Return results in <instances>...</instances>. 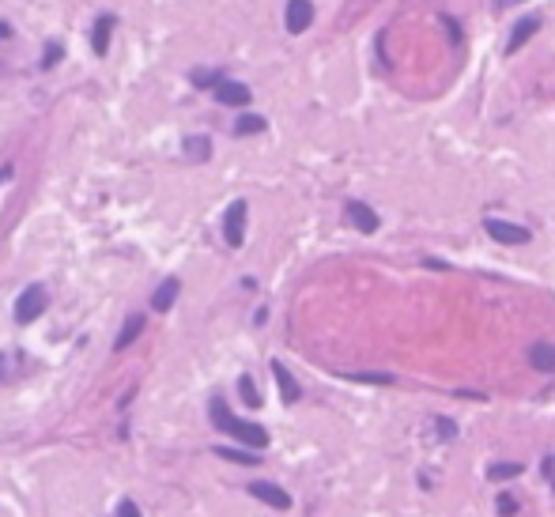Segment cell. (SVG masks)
<instances>
[{"label":"cell","mask_w":555,"mask_h":517,"mask_svg":"<svg viewBox=\"0 0 555 517\" xmlns=\"http://www.w3.org/2000/svg\"><path fill=\"white\" fill-rule=\"evenodd\" d=\"M46 314V287H27L23 295H19V302H16V321L19 325H30L35 317Z\"/></svg>","instance_id":"cell-1"},{"label":"cell","mask_w":555,"mask_h":517,"mask_svg":"<svg viewBox=\"0 0 555 517\" xmlns=\"http://www.w3.org/2000/svg\"><path fill=\"white\" fill-rule=\"evenodd\" d=\"M484 230H487L495 242H503V246H525V242H532L529 227L506 223V219H484Z\"/></svg>","instance_id":"cell-2"},{"label":"cell","mask_w":555,"mask_h":517,"mask_svg":"<svg viewBox=\"0 0 555 517\" xmlns=\"http://www.w3.org/2000/svg\"><path fill=\"white\" fill-rule=\"evenodd\" d=\"M246 201H234L231 208H227V215H223V238H227V246H242L246 242Z\"/></svg>","instance_id":"cell-3"},{"label":"cell","mask_w":555,"mask_h":517,"mask_svg":"<svg viewBox=\"0 0 555 517\" xmlns=\"http://www.w3.org/2000/svg\"><path fill=\"white\" fill-rule=\"evenodd\" d=\"M227 434H234L238 442L249 446V449H265V446H268V431H265V427L246 423V420H238V415H231V423H227Z\"/></svg>","instance_id":"cell-4"},{"label":"cell","mask_w":555,"mask_h":517,"mask_svg":"<svg viewBox=\"0 0 555 517\" xmlns=\"http://www.w3.org/2000/svg\"><path fill=\"white\" fill-rule=\"evenodd\" d=\"M249 494H253V499H261L265 506H272V510H291V494L280 487V483L257 480V483H249Z\"/></svg>","instance_id":"cell-5"},{"label":"cell","mask_w":555,"mask_h":517,"mask_svg":"<svg viewBox=\"0 0 555 517\" xmlns=\"http://www.w3.org/2000/svg\"><path fill=\"white\" fill-rule=\"evenodd\" d=\"M284 23H287L291 35H302V30L314 23V4H310V0H287Z\"/></svg>","instance_id":"cell-6"},{"label":"cell","mask_w":555,"mask_h":517,"mask_svg":"<svg viewBox=\"0 0 555 517\" xmlns=\"http://www.w3.org/2000/svg\"><path fill=\"white\" fill-rule=\"evenodd\" d=\"M212 91H215V102H223V106H246L249 95H253L246 83H238V80H220Z\"/></svg>","instance_id":"cell-7"},{"label":"cell","mask_w":555,"mask_h":517,"mask_svg":"<svg viewBox=\"0 0 555 517\" xmlns=\"http://www.w3.org/2000/svg\"><path fill=\"white\" fill-rule=\"evenodd\" d=\"M347 223H352L355 230H363V234H374V230H378V212L370 204H363V201H352V204H347Z\"/></svg>","instance_id":"cell-8"},{"label":"cell","mask_w":555,"mask_h":517,"mask_svg":"<svg viewBox=\"0 0 555 517\" xmlns=\"http://www.w3.org/2000/svg\"><path fill=\"white\" fill-rule=\"evenodd\" d=\"M540 30V19L537 16H525V19H518L514 23V30H510V38H506V53H518L521 46H525V42L532 38Z\"/></svg>","instance_id":"cell-9"},{"label":"cell","mask_w":555,"mask_h":517,"mask_svg":"<svg viewBox=\"0 0 555 517\" xmlns=\"http://www.w3.org/2000/svg\"><path fill=\"white\" fill-rule=\"evenodd\" d=\"M178 291H181V280H178V276L162 280L159 287H155V295H151V306H155L159 314H167L170 306H174V299H178Z\"/></svg>","instance_id":"cell-10"},{"label":"cell","mask_w":555,"mask_h":517,"mask_svg":"<svg viewBox=\"0 0 555 517\" xmlns=\"http://www.w3.org/2000/svg\"><path fill=\"white\" fill-rule=\"evenodd\" d=\"M529 362H532V370H540V374H555V344H532Z\"/></svg>","instance_id":"cell-11"},{"label":"cell","mask_w":555,"mask_h":517,"mask_svg":"<svg viewBox=\"0 0 555 517\" xmlns=\"http://www.w3.org/2000/svg\"><path fill=\"white\" fill-rule=\"evenodd\" d=\"M272 378H276V385H280V393H284V400H287V404H295V400L302 397V393H299V381L287 374L284 362H272Z\"/></svg>","instance_id":"cell-12"},{"label":"cell","mask_w":555,"mask_h":517,"mask_svg":"<svg viewBox=\"0 0 555 517\" xmlns=\"http://www.w3.org/2000/svg\"><path fill=\"white\" fill-rule=\"evenodd\" d=\"M110 35H114V16H102V19H95V30H91V46L95 53H102L110 49Z\"/></svg>","instance_id":"cell-13"},{"label":"cell","mask_w":555,"mask_h":517,"mask_svg":"<svg viewBox=\"0 0 555 517\" xmlns=\"http://www.w3.org/2000/svg\"><path fill=\"white\" fill-rule=\"evenodd\" d=\"M140 333H144V317H140V314H133V317H129V321L121 325V333H117V340H114V351H125V347H129V344H133V340L140 336Z\"/></svg>","instance_id":"cell-14"},{"label":"cell","mask_w":555,"mask_h":517,"mask_svg":"<svg viewBox=\"0 0 555 517\" xmlns=\"http://www.w3.org/2000/svg\"><path fill=\"white\" fill-rule=\"evenodd\" d=\"M181 151H185V159L204 162V159H208V151H212V140H208V136H189V140L181 144Z\"/></svg>","instance_id":"cell-15"},{"label":"cell","mask_w":555,"mask_h":517,"mask_svg":"<svg viewBox=\"0 0 555 517\" xmlns=\"http://www.w3.org/2000/svg\"><path fill=\"white\" fill-rule=\"evenodd\" d=\"M234 133L238 136H253V133H265V117L261 114H242L234 121Z\"/></svg>","instance_id":"cell-16"},{"label":"cell","mask_w":555,"mask_h":517,"mask_svg":"<svg viewBox=\"0 0 555 517\" xmlns=\"http://www.w3.org/2000/svg\"><path fill=\"white\" fill-rule=\"evenodd\" d=\"M514 476H521V465H518V460H506V465L499 460V465L487 468V480H491V483H503V480H514Z\"/></svg>","instance_id":"cell-17"},{"label":"cell","mask_w":555,"mask_h":517,"mask_svg":"<svg viewBox=\"0 0 555 517\" xmlns=\"http://www.w3.org/2000/svg\"><path fill=\"white\" fill-rule=\"evenodd\" d=\"M208 415H212V423L220 427V431H227V423H231V408H227V400H223V397H212Z\"/></svg>","instance_id":"cell-18"},{"label":"cell","mask_w":555,"mask_h":517,"mask_svg":"<svg viewBox=\"0 0 555 517\" xmlns=\"http://www.w3.org/2000/svg\"><path fill=\"white\" fill-rule=\"evenodd\" d=\"M238 393H242V400L249 404V408H261V393H257V385H253V378H238Z\"/></svg>","instance_id":"cell-19"},{"label":"cell","mask_w":555,"mask_h":517,"mask_svg":"<svg viewBox=\"0 0 555 517\" xmlns=\"http://www.w3.org/2000/svg\"><path fill=\"white\" fill-rule=\"evenodd\" d=\"M215 453L227 457V460H238V465H257V460H261L257 453H242V449H227V446H220Z\"/></svg>","instance_id":"cell-20"},{"label":"cell","mask_w":555,"mask_h":517,"mask_svg":"<svg viewBox=\"0 0 555 517\" xmlns=\"http://www.w3.org/2000/svg\"><path fill=\"white\" fill-rule=\"evenodd\" d=\"M61 57H64V46H61V42H49L46 53H42V69H53Z\"/></svg>","instance_id":"cell-21"},{"label":"cell","mask_w":555,"mask_h":517,"mask_svg":"<svg viewBox=\"0 0 555 517\" xmlns=\"http://www.w3.org/2000/svg\"><path fill=\"white\" fill-rule=\"evenodd\" d=\"M495 510L503 513V517H514V513H518V499H514V494H499V499H495Z\"/></svg>","instance_id":"cell-22"},{"label":"cell","mask_w":555,"mask_h":517,"mask_svg":"<svg viewBox=\"0 0 555 517\" xmlns=\"http://www.w3.org/2000/svg\"><path fill=\"white\" fill-rule=\"evenodd\" d=\"M352 381H370V385H393V374H347Z\"/></svg>","instance_id":"cell-23"},{"label":"cell","mask_w":555,"mask_h":517,"mask_svg":"<svg viewBox=\"0 0 555 517\" xmlns=\"http://www.w3.org/2000/svg\"><path fill=\"white\" fill-rule=\"evenodd\" d=\"M220 80H223L220 72H204V69H197V72H193V83H197V87H215Z\"/></svg>","instance_id":"cell-24"},{"label":"cell","mask_w":555,"mask_h":517,"mask_svg":"<svg viewBox=\"0 0 555 517\" xmlns=\"http://www.w3.org/2000/svg\"><path fill=\"white\" fill-rule=\"evenodd\" d=\"M434 423H438V427H434V431H438V438H442V442H450V438L457 434V427H453V420H434Z\"/></svg>","instance_id":"cell-25"},{"label":"cell","mask_w":555,"mask_h":517,"mask_svg":"<svg viewBox=\"0 0 555 517\" xmlns=\"http://www.w3.org/2000/svg\"><path fill=\"white\" fill-rule=\"evenodd\" d=\"M117 517H140V506L133 499H121L117 502Z\"/></svg>","instance_id":"cell-26"},{"label":"cell","mask_w":555,"mask_h":517,"mask_svg":"<svg viewBox=\"0 0 555 517\" xmlns=\"http://www.w3.org/2000/svg\"><path fill=\"white\" fill-rule=\"evenodd\" d=\"M8 35H12V27H8V23H0V38H8Z\"/></svg>","instance_id":"cell-27"},{"label":"cell","mask_w":555,"mask_h":517,"mask_svg":"<svg viewBox=\"0 0 555 517\" xmlns=\"http://www.w3.org/2000/svg\"><path fill=\"white\" fill-rule=\"evenodd\" d=\"M0 378H4V359H0Z\"/></svg>","instance_id":"cell-28"},{"label":"cell","mask_w":555,"mask_h":517,"mask_svg":"<svg viewBox=\"0 0 555 517\" xmlns=\"http://www.w3.org/2000/svg\"><path fill=\"white\" fill-rule=\"evenodd\" d=\"M551 487H555V476H551Z\"/></svg>","instance_id":"cell-29"}]
</instances>
